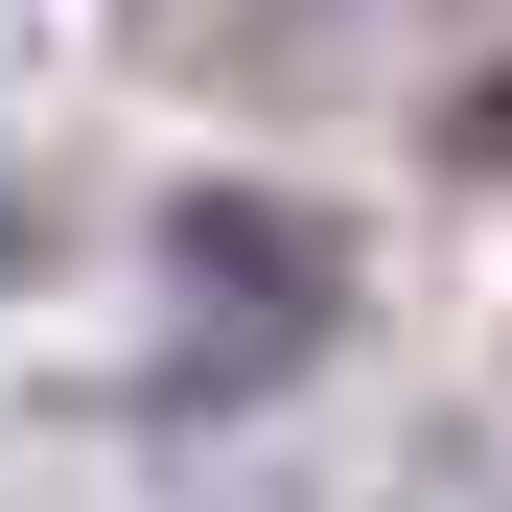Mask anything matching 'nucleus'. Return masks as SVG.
Listing matches in <instances>:
<instances>
[{"instance_id": "f257e3e1", "label": "nucleus", "mask_w": 512, "mask_h": 512, "mask_svg": "<svg viewBox=\"0 0 512 512\" xmlns=\"http://www.w3.org/2000/svg\"><path fill=\"white\" fill-rule=\"evenodd\" d=\"M466 140H489V163H512V94H466Z\"/></svg>"}]
</instances>
